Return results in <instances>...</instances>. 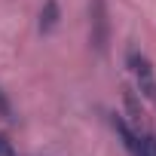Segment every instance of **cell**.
Instances as JSON below:
<instances>
[{
  "mask_svg": "<svg viewBox=\"0 0 156 156\" xmlns=\"http://www.w3.org/2000/svg\"><path fill=\"white\" fill-rule=\"evenodd\" d=\"M126 107H129V116L135 122H141V110H138V101H135V92L132 89H126Z\"/></svg>",
  "mask_w": 156,
  "mask_h": 156,
  "instance_id": "5b68a950",
  "label": "cell"
},
{
  "mask_svg": "<svg viewBox=\"0 0 156 156\" xmlns=\"http://www.w3.org/2000/svg\"><path fill=\"white\" fill-rule=\"evenodd\" d=\"M129 67H132V73H135V83H138L141 95L156 107V73H153L150 61H147L144 55H138V52H129Z\"/></svg>",
  "mask_w": 156,
  "mask_h": 156,
  "instance_id": "6da1fadb",
  "label": "cell"
},
{
  "mask_svg": "<svg viewBox=\"0 0 156 156\" xmlns=\"http://www.w3.org/2000/svg\"><path fill=\"white\" fill-rule=\"evenodd\" d=\"M147 150H150V156H156V132L147 135Z\"/></svg>",
  "mask_w": 156,
  "mask_h": 156,
  "instance_id": "ba28073f",
  "label": "cell"
},
{
  "mask_svg": "<svg viewBox=\"0 0 156 156\" xmlns=\"http://www.w3.org/2000/svg\"><path fill=\"white\" fill-rule=\"evenodd\" d=\"M92 43L104 55V49H107V9H104V0H92Z\"/></svg>",
  "mask_w": 156,
  "mask_h": 156,
  "instance_id": "3957f363",
  "label": "cell"
},
{
  "mask_svg": "<svg viewBox=\"0 0 156 156\" xmlns=\"http://www.w3.org/2000/svg\"><path fill=\"white\" fill-rule=\"evenodd\" d=\"M55 25H58V6H55V0H46V6H43V12H40V31L49 34Z\"/></svg>",
  "mask_w": 156,
  "mask_h": 156,
  "instance_id": "277c9868",
  "label": "cell"
},
{
  "mask_svg": "<svg viewBox=\"0 0 156 156\" xmlns=\"http://www.w3.org/2000/svg\"><path fill=\"white\" fill-rule=\"evenodd\" d=\"M0 156H16V153H12V144H9L3 135H0Z\"/></svg>",
  "mask_w": 156,
  "mask_h": 156,
  "instance_id": "52a82bcc",
  "label": "cell"
},
{
  "mask_svg": "<svg viewBox=\"0 0 156 156\" xmlns=\"http://www.w3.org/2000/svg\"><path fill=\"white\" fill-rule=\"evenodd\" d=\"M113 129L119 132V138H122V147L129 150V156H150V150H147V135H141V132H135L122 116H113Z\"/></svg>",
  "mask_w": 156,
  "mask_h": 156,
  "instance_id": "7a4b0ae2",
  "label": "cell"
},
{
  "mask_svg": "<svg viewBox=\"0 0 156 156\" xmlns=\"http://www.w3.org/2000/svg\"><path fill=\"white\" fill-rule=\"evenodd\" d=\"M0 116H3V119H9V116H12V110H9V101L3 98V92H0Z\"/></svg>",
  "mask_w": 156,
  "mask_h": 156,
  "instance_id": "8992f818",
  "label": "cell"
}]
</instances>
